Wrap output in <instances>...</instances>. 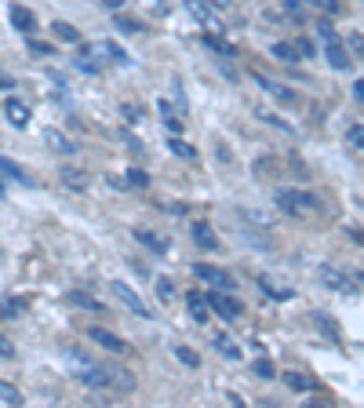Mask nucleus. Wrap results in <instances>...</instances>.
Segmentation results:
<instances>
[{
	"label": "nucleus",
	"mask_w": 364,
	"mask_h": 408,
	"mask_svg": "<svg viewBox=\"0 0 364 408\" xmlns=\"http://www.w3.org/2000/svg\"><path fill=\"white\" fill-rule=\"evenodd\" d=\"M84 55H88V58H77V66L84 73H102L106 62H124V51L113 44V40H99V44H92Z\"/></svg>",
	"instance_id": "obj_1"
},
{
	"label": "nucleus",
	"mask_w": 364,
	"mask_h": 408,
	"mask_svg": "<svg viewBox=\"0 0 364 408\" xmlns=\"http://www.w3.org/2000/svg\"><path fill=\"white\" fill-rule=\"evenodd\" d=\"M277 204H281V211H288V216H303V219L320 211V201L306 190H281L277 193Z\"/></svg>",
	"instance_id": "obj_2"
},
{
	"label": "nucleus",
	"mask_w": 364,
	"mask_h": 408,
	"mask_svg": "<svg viewBox=\"0 0 364 408\" xmlns=\"http://www.w3.org/2000/svg\"><path fill=\"white\" fill-rule=\"evenodd\" d=\"M194 273L201 277V281H204L208 288H215V292H230V288H237V285H233V277H230L226 270H219V266L197 263V266H194Z\"/></svg>",
	"instance_id": "obj_3"
},
{
	"label": "nucleus",
	"mask_w": 364,
	"mask_h": 408,
	"mask_svg": "<svg viewBox=\"0 0 364 408\" xmlns=\"http://www.w3.org/2000/svg\"><path fill=\"white\" fill-rule=\"evenodd\" d=\"M110 292H113V295H117V299H120V303H124L127 310H132L135 317H146V321H149V317H153V314H149V310H146V303H142V299H139V292H135L132 285H124V281H113V285H110Z\"/></svg>",
	"instance_id": "obj_4"
},
{
	"label": "nucleus",
	"mask_w": 364,
	"mask_h": 408,
	"mask_svg": "<svg viewBox=\"0 0 364 408\" xmlns=\"http://www.w3.org/2000/svg\"><path fill=\"white\" fill-rule=\"evenodd\" d=\"M317 281L325 285V288H332V292H342V295L357 292V285H353L342 270H335V266H320V270H317Z\"/></svg>",
	"instance_id": "obj_5"
},
{
	"label": "nucleus",
	"mask_w": 364,
	"mask_h": 408,
	"mask_svg": "<svg viewBox=\"0 0 364 408\" xmlns=\"http://www.w3.org/2000/svg\"><path fill=\"white\" fill-rule=\"evenodd\" d=\"M80 383L92 386V390H110V369H102V364H80Z\"/></svg>",
	"instance_id": "obj_6"
},
{
	"label": "nucleus",
	"mask_w": 364,
	"mask_h": 408,
	"mask_svg": "<svg viewBox=\"0 0 364 408\" xmlns=\"http://www.w3.org/2000/svg\"><path fill=\"white\" fill-rule=\"evenodd\" d=\"M208 307H211V310H219L226 321H233V317L241 314V303H237V299H230L226 292H211V295H208Z\"/></svg>",
	"instance_id": "obj_7"
},
{
	"label": "nucleus",
	"mask_w": 364,
	"mask_h": 408,
	"mask_svg": "<svg viewBox=\"0 0 364 408\" xmlns=\"http://www.w3.org/2000/svg\"><path fill=\"white\" fill-rule=\"evenodd\" d=\"M88 339L99 342L102 350H113V354H124V350H127V342H124L120 335H113V332H106V328H88Z\"/></svg>",
	"instance_id": "obj_8"
},
{
	"label": "nucleus",
	"mask_w": 364,
	"mask_h": 408,
	"mask_svg": "<svg viewBox=\"0 0 364 408\" xmlns=\"http://www.w3.org/2000/svg\"><path fill=\"white\" fill-rule=\"evenodd\" d=\"M11 26L18 30V33H33L37 30V18H33V11L30 8H23V4H11Z\"/></svg>",
	"instance_id": "obj_9"
},
{
	"label": "nucleus",
	"mask_w": 364,
	"mask_h": 408,
	"mask_svg": "<svg viewBox=\"0 0 364 408\" xmlns=\"http://www.w3.org/2000/svg\"><path fill=\"white\" fill-rule=\"evenodd\" d=\"M4 113H8V120H11L15 128H26V124H30V106L18 102V99H8V102H4Z\"/></svg>",
	"instance_id": "obj_10"
},
{
	"label": "nucleus",
	"mask_w": 364,
	"mask_h": 408,
	"mask_svg": "<svg viewBox=\"0 0 364 408\" xmlns=\"http://www.w3.org/2000/svg\"><path fill=\"white\" fill-rule=\"evenodd\" d=\"M186 307H189V317L194 321H211V307H208V299L201 295V292H189V299H186Z\"/></svg>",
	"instance_id": "obj_11"
},
{
	"label": "nucleus",
	"mask_w": 364,
	"mask_h": 408,
	"mask_svg": "<svg viewBox=\"0 0 364 408\" xmlns=\"http://www.w3.org/2000/svg\"><path fill=\"white\" fill-rule=\"evenodd\" d=\"M132 233H135V241L146 245L149 252H157V255L168 252V237H161V233H153V230H132Z\"/></svg>",
	"instance_id": "obj_12"
},
{
	"label": "nucleus",
	"mask_w": 364,
	"mask_h": 408,
	"mask_svg": "<svg viewBox=\"0 0 364 408\" xmlns=\"http://www.w3.org/2000/svg\"><path fill=\"white\" fill-rule=\"evenodd\" d=\"M110 390L117 394H132L135 390V376L127 369H110Z\"/></svg>",
	"instance_id": "obj_13"
},
{
	"label": "nucleus",
	"mask_w": 364,
	"mask_h": 408,
	"mask_svg": "<svg viewBox=\"0 0 364 408\" xmlns=\"http://www.w3.org/2000/svg\"><path fill=\"white\" fill-rule=\"evenodd\" d=\"M194 241H197L201 248H208V252H219V237H215V233H211V226H204V223L194 226Z\"/></svg>",
	"instance_id": "obj_14"
},
{
	"label": "nucleus",
	"mask_w": 364,
	"mask_h": 408,
	"mask_svg": "<svg viewBox=\"0 0 364 408\" xmlns=\"http://www.w3.org/2000/svg\"><path fill=\"white\" fill-rule=\"evenodd\" d=\"M62 183H66L70 190H88V171H80V168H62Z\"/></svg>",
	"instance_id": "obj_15"
},
{
	"label": "nucleus",
	"mask_w": 364,
	"mask_h": 408,
	"mask_svg": "<svg viewBox=\"0 0 364 408\" xmlns=\"http://www.w3.org/2000/svg\"><path fill=\"white\" fill-rule=\"evenodd\" d=\"M51 33H55V40H62V44H77L80 40V33H77V26H70V23H51Z\"/></svg>",
	"instance_id": "obj_16"
},
{
	"label": "nucleus",
	"mask_w": 364,
	"mask_h": 408,
	"mask_svg": "<svg viewBox=\"0 0 364 408\" xmlns=\"http://www.w3.org/2000/svg\"><path fill=\"white\" fill-rule=\"evenodd\" d=\"M0 175H8V179H15V183H30L26 171H23V164L11 161V157H0Z\"/></svg>",
	"instance_id": "obj_17"
},
{
	"label": "nucleus",
	"mask_w": 364,
	"mask_h": 408,
	"mask_svg": "<svg viewBox=\"0 0 364 408\" xmlns=\"http://www.w3.org/2000/svg\"><path fill=\"white\" fill-rule=\"evenodd\" d=\"M189 11H194V15L201 18V23H208L211 30H222V26H219V18H215V15H211V8H204V4H201V0H189Z\"/></svg>",
	"instance_id": "obj_18"
},
{
	"label": "nucleus",
	"mask_w": 364,
	"mask_h": 408,
	"mask_svg": "<svg viewBox=\"0 0 364 408\" xmlns=\"http://www.w3.org/2000/svg\"><path fill=\"white\" fill-rule=\"evenodd\" d=\"M325 55H328V62H332L335 70H346L350 66V58H346V51H342V44H328Z\"/></svg>",
	"instance_id": "obj_19"
},
{
	"label": "nucleus",
	"mask_w": 364,
	"mask_h": 408,
	"mask_svg": "<svg viewBox=\"0 0 364 408\" xmlns=\"http://www.w3.org/2000/svg\"><path fill=\"white\" fill-rule=\"evenodd\" d=\"M0 401L4 404H23V390L15 383H0Z\"/></svg>",
	"instance_id": "obj_20"
},
{
	"label": "nucleus",
	"mask_w": 364,
	"mask_h": 408,
	"mask_svg": "<svg viewBox=\"0 0 364 408\" xmlns=\"http://www.w3.org/2000/svg\"><path fill=\"white\" fill-rule=\"evenodd\" d=\"M70 303H77V307H84V310H95V314H102V303H99V299L84 295V292H70Z\"/></svg>",
	"instance_id": "obj_21"
},
{
	"label": "nucleus",
	"mask_w": 364,
	"mask_h": 408,
	"mask_svg": "<svg viewBox=\"0 0 364 408\" xmlns=\"http://www.w3.org/2000/svg\"><path fill=\"white\" fill-rule=\"evenodd\" d=\"M215 347H219V354H222V357H230V361H241V347H237V342H230L226 335H219V339H215Z\"/></svg>",
	"instance_id": "obj_22"
},
{
	"label": "nucleus",
	"mask_w": 364,
	"mask_h": 408,
	"mask_svg": "<svg viewBox=\"0 0 364 408\" xmlns=\"http://www.w3.org/2000/svg\"><path fill=\"white\" fill-rule=\"evenodd\" d=\"M48 146H51V149H58V154H73V149H77L66 135H58V132H48Z\"/></svg>",
	"instance_id": "obj_23"
},
{
	"label": "nucleus",
	"mask_w": 364,
	"mask_h": 408,
	"mask_svg": "<svg viewBox=\"0 0 364 408\" xmlns=\"http://www.w3.org/2000/svg\"><path fill=\"white\" fill-rule=\"evenodd\" d=\"M284 379H288V386H291V390H313V386H317V383H313V379H306L303 372H288Z\"/></svg>",
	"instance_id": "obj_24"
},
{
	"label": "nucleus",
	"mask_w": 364,
	"mask_h": 408,
	"mask_svg": "<svg viewBox=\"0 0 364 408\" xmlns=\"http://www.w3.org/2000/svg\"><path fill=\"white\" fill-rule=\"evenodd\" d=\"M313 325H317L320 332H325L328 339H339V328H335L332 321H328V314H313Z\"/></svg>",
	"instance_id": "obj_25"
},
{
	"label": "nucleus",
	"mask_w": 364,
	"mask_h": 408,
	"mask_svg": "<svg viewBox=\"0 0 364 408\" xmlns=\"http://www.w3.org/2000/svg\"><path fill=\"white\" fill-rule=\"evenodd\" d=\"M317 37H320V44H339V37H335V30H332V23H317Z\"/></svg>",
	"instance_id": "obj_26"
},
{
	"label": "nucleus",
	"mask_w": 364,
	"mask_h": 408,
	"mask_svg": "<svg viewBox=\"0 0 364 408\" xmlns=\"http://www.w3.org/2000/svg\"><path fill=\"white\" fill-rule=\"evenodd\" d=\"M168 146H171V154H179V157H186V161H194V157H197V149H194V146H186L182 139H171Z\"/></svg>",
	"instance_id": "obj_27"
},
{
	"label": "nucleus",
	"mask_w": 364,
	"mask_h": 408,
	"mask_svg": "<svg viewBox=\"0 0 364 408\" xmlns=\"http://www.w3.org/2000/svg\"><path fill=\"white\" fill-rule=\"evenodd\" d=\"M175 285H171V277H157V295H161V303H171L175 299V292H171Z\"/></svg>",
	"instance_id": "obj_28"
},
{
	"label": "nucleus",
	"mask_w": 364,
	"mask_h": 408,
	"mask_svg": "<svg viewBox=\"0 0 364 408\" xmlns=\"http://www.w3.org/2000/svg\"><path fill=\"white\" fill-rule=\"evenodd\" d=\"M270 51H273V58H281V62H295V58H299V51H295L291 44H273Z\"/></svg>",
	"instance_id": "obj_29"
},
{
	"label": "nucleus",
	"mask_w": 364,
	"mask_h": 408,
	"mask_svg": "<svg viewBox=\"0 0 364 408\" xmlns=\"http://www.w3.org/2000/svg\"><path fill=\"white\" fill-rule=\"evenodd\" d=\"M171 350H175V357H179L182 364H189V369H197V364H201V357L189 350V347H171Z\"/></svg>",
	"instance_id": "obj_30"
},
{
	"label": "nucleus",
	"mask_w": 364,
	"mask_h": 408,
	"mask_svg": "<svg viewBox=\"0 0 364 408\" xmlns=\"http://www.w3.org/2000/svg\"><path fill=\"white\" fill-rule=\"evenodd\" d=\"M255 376H259V379H273V361L259 357V361H255Z\"/></svg>",
	"instance_id": "obj_31"
},
{
	"label": "nucleus",
	"mask_w": 364,
	"mask_h": 408,
	"mask_svg": "<svg viewBox=\"0 0 364 408\" xmlns=\"http://www.w3.org/2000/svg\"><path fill=\"white\" fill-rule=\"evenodd\" d=\"M204 44H208V48H215V51H219V55H233V48H230V44H226V40H219V37H211V33H208V37H204Z\"/></svg>",
	"instance_id": "obj_32"
},
{
	"label": "nucleus",
	"mask_w": 364,
	"mask_h": 408,
	"mask_svg": "<svg viewBox=\"0 0 364 408\" xmlns=\"http://www.w3.org/2000/svg\"><path fill=\"white\" fill-rule=\"evenodd\" d=\"M360 139H364V128H360V124H353L350 132H346V142H350V149H360Z\"/></svg>",
	"instance_id": "obj_33"
},
{
	"label": "nucleus",
	"mask_w": 364,
	"mask_h": 408,
	"mask_svg": "<svg viewBox=\"0 0 364 408\" xmlns=\"http://www.w3.org/2000/svg\"><path fill=\"white\" fill-rule=\"evenodd\" d=\"M127 183H132V186H149V175H146V171H139V168H132V171H127Z\"/></svg>",
	"instance_id": "obj_34"
},
{
	"label": "nucleus",
	"mask_w": 364,
	"mask_h": 408,
	"mask_svg": "<svg viewBox=\"0 0 364 408\" xmlns=\"http://www.w3.org/2000/svg\"><path fill=\"white\" fill-rule=\"evenodd\" d=\"M291 48L299 51V58H310V55H313V44H310V40H303V37L291 40Z\"/></svg>",
	"instance_id": "obj_35"
},
{
	"label": "nucleus",
	"mask_w": 364,
	"mask_h": 408,
	"mask_svg": "<svg viewBox=\"0 0 364 408\" xmlns=\"http://www.w3.org/2000/svg\"><path fill=\"white\" fill-rule=\"evenodd\" d=\"M313 8H320V11H328V15H335L339 11V0H310Z\"/></svg>",
	"instance_id": "obj_36"
},
{
	"label": "nucleus",
	"mask_w": 364,
	"mask_h": 408,
	"mask_svg": "<svg viewBox=\"0 0 364 408\" xmlns=\"http://www.w3.org/2000/svg\"><path fill=\"white\" fill-rule=\"evenodd\" d=\"M117 26H120L124 33H139V30H142V26L135 23V18H127V15H124V18H117Z\"/></svg>",
	"instance_id": "obj_37"
},
{
	"label": "nucleus",
	"mask_w": 364,
	"mask_h": 408,
	"mask_svg": "<svg viewBox=\"0 0 364 408\" xmlns=\"http://www.w3.org/2000/svg\"><path fill=\"white\" fill-rule=\"evenodd\" d=\"M201 4H204V8H211V11H219V15H222V11H230V0H201Z\"/></svg>",
	"instance_id": "obj_38"
},
{
	"label": "nucleus",
	"mask_w": 364,
	"mask_h": 408,
	"mask_svg": "<svg viewBox=\"0 0 364 408\" xmlns=\"http://www.w3.org/2000/svg\"><path fill=\"white\" fill-rule=\"evenodd\" d=\"M30 48H33L37 55H55V48H51V44H44V40H30Z\"/></svg>",
	"instance_id": "obj_39"
},
{
	"label": "nucleus",
	"mask_w": 364,
	"mask_h": 408,
	"mask_svg": "<svg viewBox=\"0 0 364 408\" xmlns=\"http://www.w3.org/2000/svg\"><path fill=\"white\" fill-rule=\"evenodd\" d=\"M0 357H15V347H11L4 335H0Z\"/></svg>",
	"instance_id": "obj_40"
},
{
	"label": "nucleus",
	"mask_w": 364,
	"mask_h": 408,
	"mask_svg": "<svg viewBox=\"0 0 364 408\" xmlns=\"http://www.w3.org/2000/svg\"><path fill=\"white\" fill-rule=\"evenodd\" d=\"M102 4H106V8H113V11H120V4H124V0H102Z\"/></svg>",
	"instance_id": "obj_41"
},
{
	"label": "nucleus",
	"mask_w": 364,
	"mask_h": 408,
	"mask_svg": "<svg viewBox=\"0 0 364 408\" xmlns=\"http://www.w3.org/2000/svg\"><path fill=\"white\" fill-rule=\"evenodd\" d=\"M0 88H11V80H8L4 73H0Z\"/></svg>",
	"instance_id": "obj_42"
},
{
	"label": "nucleus",
	"mask_w": 364,
	"mask_h": 408,
	"mask_svg": "<svg viewBox=\"0 0 364 408\" xmlns=\"http://www.w3.org/2000/svg\"><path fill=\"white\" fill-rule=\"evenodd\" d=\"M0 193H4V183H0Z\"/></svg>",
	"instance_id": "obj_43"
}]
</instances>
